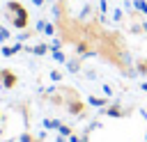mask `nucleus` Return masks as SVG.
Wrapping results in <instances>:
<instances>
[{
    "label": "nucleus",
    "mask_w": 147,
    "mask_h": 142,
    "mask_svg": "<svg viewBox=\"0 0 147 142\" xmlns=\"http://www.w3.org/2000/svg\"><path fill=\"white\" fill-rule=\"evenodd\" d=\"M7 9H9L11 23H14L16 27H25V25H28V11H25L23 5H18V2H9Z\"/></svg>",
    "instance_id": "nucleus-1"
},
{
    "label": "nucleus",
    "mask_w": 147,
    "mask_h": 142,
    "mask_svg": "<svg viewBox=\"0 0 147 142\" xmlns=\"http://www.w3.org/2000/svg\"><path fill=\"white\" fill-rule=\"evenodd\" d=\"M122 16H124L122 9H115V21H122Z\"/></svg>",
    "instance_id": "nucleus-7"
},
{
    "label": "nucleus",
    "mask_w": 147,
    "mask_h": 142,
    "mask_svg": "<svg viewBox=\"0 0 147 142\" xmlns=\"http://www.w3.org/2000/svg\"><path fill=\"white\" fill-rule=\"evenodd\" d=\"M142 32H147V23H142Z\"/></svg>",
    "instance_id": "nucleus-10"
},
{
    "label": "nucleus",
    "mask_w": 147,
    "mask_h": 142,
    "mask_svg": "<svg viewBox=\"0 0 147 142\" xmlns=\"http://www.w3.org/2000/svg\"><path fill=\"white\" fill-rule=\"evenodd\" d=\"M136 69H138V73H142V76H147V60H138V64H136Z\"/></svg>",
    "instance_id": "nucleus-5"
},
{
    "label": "nucleus",
    "mask_w": 147,
    "mask_h": 142,
    "mask_svg": "<svg viewBox=\"0 0 147 142\" xmlns=\"http://www.w3.org/2000/svg\"><path fill=\"white\" fill-rule=\"evenodd\" d=\"M124 2H126V0H124Z\"/></svg>",
    "instance_id": "nucleus-12"
},
{
    "label": "nucleus",
    "mask_w": 147,
    "mask_h": 142,
    "mask_svg": "<svg viewBox=\"0 0 147 142\" xmlns=\"http://www.w3.org/2000/svg\"><path fill=\"white\" fill-rule=\"evenodd\" d=\"M133 9L138 14H147V0H133Z\"/></svg>",
    "instance_id": "nucleus-3"
},
{
    "label": "nucleus",
    "mask_w": 147,
    "mask_h": 142,
    "mask_svg": "<svg viewBox=\"0 0 147 142\" xmlns=\"http://www.w3.org/2000/svg\"><path fill=\"white\" fill-rule=\"evenodd\" d=\"M90 103H92V105H106V103H108V98H99V96H90Z\"/></svg>",
    "instance_id": "nucleus-6"
},
{
    "label": "nucleus",
    "mask_w": 147,
    "mask_h": 142,
    "mask_svg": "<svg viewBox=\"0 0 147 142\" xmlns=\"http://www.w3.org/2000/svg\"><path fill=\"white\" fill-rule=\"evenodd\" d=\"M99 9H101V14H103V11L108 9V2H106V0H101V7H99Z\"/></svg>",
    "instance_id": "nucleus-8"
},
{
    "label": "nucleus",
    "mask_w": 147,
    "mask_h": 142,
    "mask_svg": "<svg viewBox=\"0 0 147 142\" xmlns=\"http://www.w3.org/2000/svg\"><path fill=\"white\" fill-rule=\"evenodd\" d=\"M83 110H85V105H83V103H80L78 98H74V101H69V112H71V115H80Z\"/></svg>",
    "instance_id": "nucleus-2"
},
{
    "label": "nucleus",
    "mask_w": 147,
    "mask_h": 142,
    "mask_svg": "<svg viewBox=\"0 0 147 142\" xmlns=\"http://www.w3.org/2000/svg\"><path fill=\"white\" fill-rule=\"evenodd\" d=\"M108 115H110V117H122V115H126V110H122L119 105H110V108H108Z\"/></svg>",
    "instance_id": "nucleus-4"
},
{
    "label": "nucleus",
    "mask_w": 147,
    "mask_h": 142,
    "mask_svg": "<svg viewBox=\"0 0 147 142\" xmlns=\"http://www.w3.org/2000/svg\"><path fill=\"white\" fill-rule=\"evenodd\" d=\"M140 89H145V92H147V80H145V82L140 85Z\"/></svg>",
    "instance_id": "nucleus-9"
},
{
    "label": "nucleus",
    "mask_w": 147,
    "mask_h": 142,
    "mask_svg": "<svg viewBox=\"0 0 147 142\" xmlns=\"http://www.w3.org/2000/svg\"><path fill=\"white\" fill-rule=\"evenodd\" d=\"M145 140H147V133H145Z\"/></svg>",
    "instance_id": "nucleus-11"
}]
</instances>
